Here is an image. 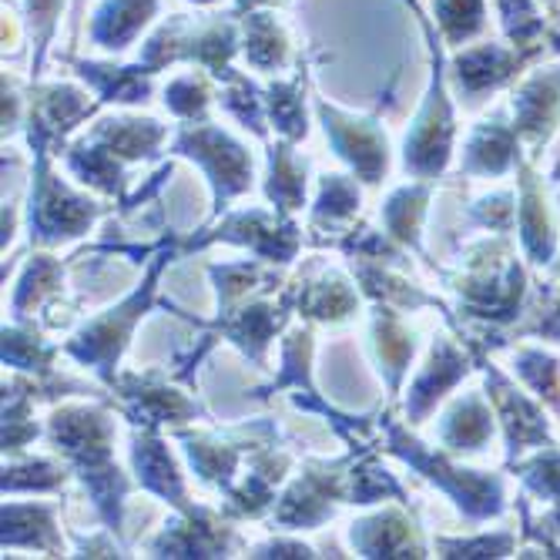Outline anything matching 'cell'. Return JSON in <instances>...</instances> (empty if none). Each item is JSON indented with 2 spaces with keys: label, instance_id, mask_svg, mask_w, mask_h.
I'll return each mask as SVG.
<instances>
[{
  "label": "cell",
  "instance_id": "obj_10",
  "mask_svg": "<svg viewBox=\"0 0 560 560\" xmlns=\"http://www.w3.org/2000/svg\"><path fill=\"white\" fill-rule=\"evenodd\" d=\"M285 50H289V44H285L282 27L276 24V18L252 14L245 21V58H248V65H256L262 71L282 68Z\"/></svg>",
  "mask_w": 560,
  "mask_h": 560
},
{
  "label": "cell",
  "instance_id": "obj_29",
  "mask_svg": "<svg viewBox=\"0 0 560 560\" xmlns=\"http://www.w3.org/2000/svg\"><path fill=\"white\" fill-rule=\"evenodd\" d=\"M259 557H310V547L302 544H269L259 550Z\"/></svg>",
  "mask_w": 560,
  "mask_h": 560
},
{
  "label": "cell",
  "instance_id": "obj_26",
  "mask_svg": "<svg viewBox=\"0 0 560 560\" xmlns=\"http://www.w3.org/2000/svg\"><path fill=\"white\" fill-rule=\"evenodd\" d=\"M511 534L500 537H480V540H460V544H440L443 550H450L446 557H503L511 550Z\"/></svg>",
  "mask_w": 560,
  "mask_h": 560
},
{
  "label": "cell",
  "instance_id": "obj_18",
  "mask_svg": "<svg viewBox=\"0 0 560 560\" xmlns=\"http://www.w3.org/2000/svg\"><path fill=\"white\" fill-rule=\"evenodd\" d=\"M302 188H305V178H302V168L292 162L289 148H276L272 151V182H269V195L276 201H282L285 209H295L302 201Z\"/></svg>",
  "mask_w": 560,
  "mask_h": 560
},
{
  "label": "cell",
  "instance_id": "obj_27",
  "mask_svg": "<svg viewBox=\"0 0 560 560\" xmlns=\"http://www.w3.org/2000/svg\"><path fill=\"white\" fill-rule=\"evenodd\" d=\"M55 279H58V266H55V262H47V259H37V262L31 266V272H27L21 292H18V310H24L27 302H37L40 292L50 289V282H55Z\"/></svg>",
  "mask_w": 560,
  "mask_h": 560
},
{
  "label": "cell",
  "instance_id": "obj_14",
  "mask_svg": "<svg viewBox=\"0 0 560 560\" xmlns=\"http://www.w3.org/2000/svg\"><path fill=\"white\" fill-rule=\"evenodd\" d=\"M514 68V58L506 55L500 47H477V50H467L456 65L460 71V81L467 91H483V88H493L497 81H503Z\"/></svg>",
  "mask_w": 560,
  "mask_h": 560
},
{
  "label": "cell",
  "instance_id": "obj_1",
  "mask_svg": "<svg viewBox=\"0 0 560 560\" xmlns=\"http://www.w3.org/2000/svg\"><path fill=\"white\" fill-rule=\"evenodd\" d=\"M319 115L326 121V135L332 138L339 155L363 175V182H380V175L386 172V138L373 121L342 115L336 108H329L326 101L319 105Z\"/></svg>",
  "mask_w": 560,
  "mask_h": 560
},
{
  "label": "cell",
  "instance_id": "obj_2",
  "mask_svg": "<svg viewBox=\"0 0 560 560\" xmlns=\"http://www.w3.org/2000/svg\"><path fill=\"white\" fill-rule=\"evenodd\" d=\"M450 135H453L450 105L443 94V81L436 74L433 91L427 97V108L420 112L413 131L406 135V165L420 175H436L450 159Z\"/></svg>",
  "mask_w": 560,
  "mask_h": 560
},
{
  "label": "cell",
  "instance_id": "obj_16",
  "mask_svg": "<svg viewBox=\"0 0 560 560\" xmlns=\"http://www.w3.org/2000/svg\"><path fill=\"white\" fill-rule=\"evenodd\" d=\"M427 206V188H402L386 201V225L396 238L417 242V222Z\"/></svg>",
  "mask_w": 560,
  "mask_h": 560
},
{
  "label": "cell",
  "instance_id": "obj_6",
  "mask_svg": "<svg viewBox=\"0 0 560 560\" xmlns=\"http://www.w3.org/2000/svg\"><path fill=\"white\" fill-rule=\"evenodd\" d=\"M352 544L363 550V557H423L410 524L399 514H380L376 521L355 524Z\"/></svg>",
  "mask_w": 560,
  "mask_h": 560
},
{
  "label": "cell",
  "instance_id": "obj_25",
  "mask_svg": "<svg viewBox=\"0 0 560 560\" xmlns=\"http://www.w3.org/2000/svg\"><path fill=\"white\" fill-rule=\"evenodd\" d=\"M527 480L537 493L544 497H560V453H547L537 456V460L527 467Z\"/></svg>",
  "mask_w": 560,
  "mask_h": 560
},
{
  "label": "cell",
  "instance_id": "obj_15",
  "mask_svg": "<svg viewBox=\"0 0 560 560\" xmlns=\"http://www.w3.org/2000/svg\"><path fill=\"white\" fill-rule=\"evenodd\" d=\"M84 81H91L105 101H141L148 94V74L141 68H97V65H81Z\"/></svg>",
  "mask_w": 560,
  "mask_h": 560
},
{
  "label": "cell",
  "instance_id": "obj_13",
  "mask_svg": "<svg viewBox=\"0 0 560 560\" xmlns=\"http://www.w3.org/2000/svg\"><path fill=\"white\" fill-rule=\"evenodd\" d=\"M517 151V131L503 128V125H487L477 131V138L470 141V168L474 172H503L511 165Z\"/></svg>",
  "mask_w": 560,
  "mask_h": 560
},
{
  "label": "cell",
  "instance_id": "obj_8",
  "mask_svg": "<svg viewBox=\"0 0 560 560\" xmlns=\"http://www.w3.org/2000/svg\"><path fill=\"white\" fill-rule=\"evenodd\" d=\"M493 396H497V406H500V417H503L506 430H511V443L514 446H527V443H537V440L547 436L544 417L534 410V406L514 386H506L503 380H497Z\"/></svg>",
  "mask_w": 560,
  "mask_h": 560
},
{
  "label": "cell",
  "instance_id": "obj_17",
  "mask_svg": "<svg viewBox=\"0 0 560 560\" xmlns=\"http://www.w3.org/2000/svg\"><path fill=\"white\" fill-rule=\"evenodd\" d=\"M436 18L443 34L460 44L483 27V0H436Z\"/></svg>",
  "mask_w": 560,
  "mask_h": 560
},
{
  "label": "cell",
  "instance_id": "obj_30",
  "mask_svg": "<svg viewBox=\"0 0 560 560\" xmlns=\"http://www.w3.org/2000/svg\"><path fill=\"white\" fill-rule=\"evenodd\" d=\"M256 4H269V0H238V11H245V8H256Z\"/></svg>",
  "mask_w": 560,
  "mask_h": 560
},
{
  "label": "cell",
  "instance_id": "obj_21",
  "mask_svg": "<svg viewBox=\"0 0 560 560\" xmlns=\"http://www.w3.org/2000/svg\"><path fill=\"white\" fill-rule=\"evenodd\" d=\"M355 305V295L342 285V282H323L313 289V295L305 299V310L319 319H339L349 316V310Z\"/></svg>",
  "mask_w": 560,
  "mask_h": 560
},
{
  "label": "cell",
  "instance_id": "obj_7",
  "mask_svg": "<svg viewBox=\"0 0 560 560\" xmlns=\"http://www.w3.org/2000/svg\"><path fill=\"white\" fill-rule=\"evenodd\" d=\"M464 373H467L464 355L456 352L450 342H440V346L433 349L430 366L420 373V380H417V386H413V393H410V410H413V417H423V413L430 410V406L443 396V389H450Z\"/></svg>",
  "mask_w": 560,
  "mask_h": 560
},
{
  "label": "cell",
  "instance_id": "obj_4",
  "mask_svg": "<svg viewBox=\"0 0 560 560\" xmlns=\"http://www.w3.org/2000/svg\"><path fill=\"white\" fill-rule=\"evenodd\" d=\"M91 215H94L91 201L68 195L58 182H50V175H40V188L31 206V222L37 225V235L44 242L78 235L91 222Z\"/></svg>",
  "mask_w": 560,
  "mask_h": 560
},
{
  "label": "cell",
  "instance_id": "obj_11",
  "mask_svg": "<svg viewBox=\"0 0 560 560\" xmlns=\"http://www.w3.org/2000/svg\"><path fill=\"white\" fill-rule=\"evenodd\" d=\"M534 175H524V206H521V229H524V245L534 256V262H547L553 252V232L547 222L544 198L537 185L530 182Z\"/></svg>",
  "mask_w": 560,
  "mask_h": 560
},
{
  "label": "cell",
  "instance_id": "obj_31",
  "mask_svg": "<svg viewBox=\"0 0 560 560\" xmlns=\"http://www.w3.org/2000/svg\"><path fill=\"white\" fill-rule=\"evenodd\" d=\"M191 4H212V0H191Z\"/></svg>",
  "mask_w": 560,
  "mask_h": 560
},
{
  "label": "cell",
  "instance_id": "obj_28",
  "mask_svg": "<svg viewBox=\"0 0 560 560\" xmlns=\"http://www.w3.org/2000/svg\"><path fill=\"white\" fill-rule=\"evenodd\" d=\"M24 4H27L31 24H34L37 37H40V47H44V37L50 34V27H55V21H58V11H61L65 0H24Z\"/></svg>",
  "mask_w": 560,
  "mask_h": 560
},
{
  "label": "cell",
  "instance_id": "obj_9",
  "mask_svg": "<svg viewBox=\"0 0 560 560\" xmlns=\"http://www.w3.org/2000/svg\"><path fill=\"white\" fill-rule=\"evenodd\" d=\"M135 464H138V474L144 480V487L151 490H159L162 497H172L178 506H185V493H182V480L172 467V456L168 450L159 443V440H138L135 443Z\"/></svg>",
  "mask_w": 560,
  "mask_h": 560
},
{
  "label": "cell",
  "instance_id": "obj_22",
  "mask_svg": "<svg viewBox=\"0 0 560 560\" xmlns=\"http://www.w3.org/2000/svg\"><path fill=\"white\" fill-rule=\"evenodd\" d=\"M376 336H380V360L386 363L389 380L396 383V380H399V373H402V363L410 360L413 342H410V336H406L393 319L380 323V326H376Z\"/></svg>",
  "mask_w": 560,
  "mask_h": 560
},
{
  "label": "cell",
  "instance_id": "obj_12",
  "mask_svg": "<svg viewBox=\"0 0 560 560\" xmlns=\"http://www.w3.org/2000/svg\"><path fill=\"white\" fill-rule=\"evenodd\" d=\"M493 430L490 413L483 410L480 399H464L443 423V440L456 450H477Z\"/></svg>",
  "mask_w": 560,
  "mask_h": 560
},
{
  "label": "cell",
  "instance_id": "obj_24",
  "mask_svg": "<svg viewBox=\"0 0 560 560\" xmlns=\"http://www.w3.org/2000/svg\"><path fill=\"white\" fill-rule=\"evenodd\" d=\"M355 206H360V195L349 182H342L339 175L326 178V188H323V198H319V215H349Z\"/></svg>",
  "mask_w": 560,
  "mask_h": 560
},
{
  "label": "cell",
  "instance_id": "obj_5",
  "mask_svg": "<svg viewBox=\"0 0 560 560\" xmlns=\"http://www.w3.org/2000/svg\"><path fill=\"white\" fill-rule=\"evenodd\" d=\"M155 11H159V0H105L94 14L91 37L101 47L121 50L141 34V27L151 18H155Z\"/></svg>",
  "mask_w": 560,
  "mask_h": 560
},
{
  "label": "cell",
  "instance_id": "obj_3",
  "mask_svg": "<svg viewBox=\"0 0 560 560\" xmlns=\"http://www.w3.org/2000/svg\"><path fill=\"white\" fill-rule=\"evenodd\" d=\"M178 151H188L195 155L201 165H206L219 185V195H232V191H242L248 188V175H252V165H248V155L229 138L222 135L219 128H188L182 138H178Z\"/></svg>",
  "mask_w": 560,
  "mask_h": 560
},
{
  "label": "cell",
  "instance_id": "obj_20",
  "mask_svg": "<svg viewBox=\"0 0 560 560\" xmlns=\"http://www.w3.org/2000/svg\"><path fill=\"white\" fill-rule=\"evenodd\" d=\"M269 108H272V121L279 131L299 138L305 135V121H302V97L292 84H276L269 91Z\"/></svg>",
  "mask_w": 560,
  "mask_h": 560
},
{
  "label": "cell",
  "instance_id": "obj_19",
  "mask_svg": "<svg viewBox=\"0 0 560 560\" xmlns=\"http://www.w3.org/2000/svg\"><path fill=\"white\" fill-rule=\"evenodd\" d=\"M165 105L175 115H185V118L201 115L209 105V84L201 81L198 74H185V78H178V81H172L165 88Z\"/></svg>",
  "mask_w": 560,
  "mask_h": 560
},
{
  "label": "cell",
  "instance_id": "obj_23",
  "mask_svg": "<svg viewBox=\"0 0 560 560\" xmlns=\"http://www.w3.org/2000/svg\"><path fill=\"white\" fill-rule=\"evenodd\" d=\"M521 373L530 380V386L540 393V396H547V399H557V363L553 360H547V355H540V352H527V355H521Z\"/></svg>",
  "mask_w": 560,
  "mask_h": 560
}]
</instances>
